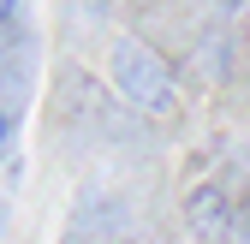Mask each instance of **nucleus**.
Returning a JSON list of instances; mask_svg holds the SVG:
<instances>
[{
    "label": "nucleus",
    "instance_id": "nucleus-1",
    "mask_svg": "<svg viewBox=\"0 0 250 244\" xmlns=\"http://www.w3.org/2000/svg\"><path fill=\"white\" fill-rule=\"evenodd\" d=\"M113 83H119V96L131 102V107H143L155 119H167L179 107L173 78H167V60L155 54V48H143L137 36H119L113 42Z\"/></svg>",
    "mask_w": 250,
    "mask_h": 244
},
{
    "label": "nucleus",
    "instance_id": "nucleus-4",
    "mask_svg": "<svg viewBox=\"0 0 250 244\" xmlns=\"http://www.w3.org/2000/svg\"><path fill=\"white\" fill-rule=\"evenodd\" d=\"M18 6H24V0H0V24H6V18H12Z\"/></svg>",
    "mask_w": 250,
    "mask_h": 244
},
{
    "label": "nucleus",
    "instance_id": "nucleus-3",
    "mask_svg": "<svg viewBox=\"0 0 250 244\" xmlns=\"http://www.w3.org/2000/svg\"><path fill=\"white\" fill-rule=\"evenodd\" d=\"M6 143H12V113L0 107V155H6Z\"/></svg>",
    "mask_w": 250,
    "mask_h": 244
},
{
    "label": "nucleus",
    "instance_id": "nucleus-2",
    "mask_svg": "<svg viewBox=\"0 0 250 244\" xmlns=\"http://www.w3.org/2000/svg\"><path fill=\"white\" fill-rule=\"evenodd\" d=\"M227 226H232V215H227V197L221 191H191V232L203 238V244H221L227 238Z\"/></svg>",
    "mask_w": 250,
    "mask_h": 244
}]
</instances>
